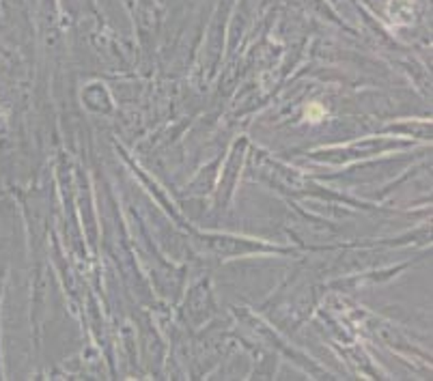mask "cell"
Listing matches in <instances>:
<instances>
[{"label":"cell","mask_w":433,"mask_h":381,"mask_svg":"<svg viewBox=\"0 0 433 381\" xmlns=\"http://www.w3.org/2000/svg\"><path fill=\"white\" fill-rule=\"evenodd\" d=\"M306 117H309L311 121H319V119L326 117V110H324L319 104H313L311 108H306Z\"/></svg>","instance_id":"cell-1"}]
</instances>
